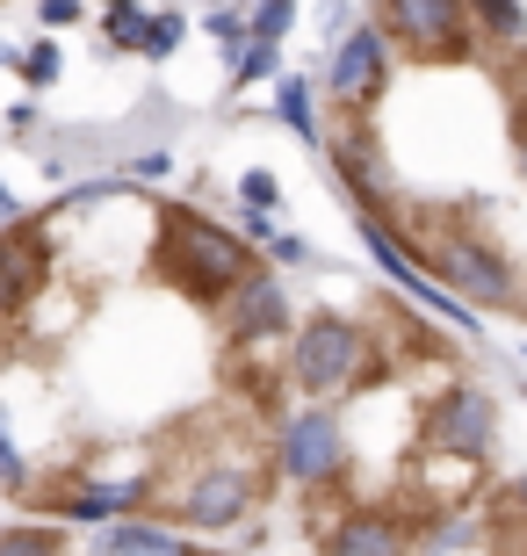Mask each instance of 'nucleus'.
Returning <instances> with one entry per match:
<instances>
[{
	"instance_id": "nucleus-11",
	"label": "nucleus",
	"mask_w": 527,
	"mask_h": 556,
	"mask_svg": "<svg viewBox=\"0 0 527 556\" xmlns=\"http://www.w3.org/2000/svg\"><path fill=\"white\" fill-rule=\"evenodd\" d=\"M145 484H109V477H59V484H29V506L51 520H80V528H109V520H123L130 506H138Z\"/></svg>"
},
{
	"instance_id": "nucleus-12",
	"label": "nucleus",
	"mask_w": 527,
	"mask_h": 556,
	"mask_svg": "<svg viewBox=\"0 0 527 556\" xmlns=\"http://www.w3.org/2000/svg\"><path fill=\"white\" fill-rule=\"evenodd\" d=\"M419 549V528L390 506H354V514L325 535V556H412Z\"/></svg>"
},
{
	"instance_id": "nucleus-14",
	"label": "nucleus",
	"mask_w": 527,
	"mask_h": 556,
	"mask_svg": "<svg viewBox=\"0 0 527 556\" xmlns=\"http://www.w3.org/2000/svg\"><path fill=\"white\" fill-rule=\"evenodd\" d=\"M95 556H196V549H188L166 520H130V514H123V520H109V528H102Z\"/></svg>"
},
{
	"instance_id": "nucleus-15",
	"label": "nucleus",
	"mask_w": 527,
	"mask_h": 556,
	"mask_svg": "<svg viewBox=\"0 0 527 556\" xmlns=\"http://www.w3.org/2000/svg\"><path fill=\"white\" fill-rule=\"evenodd\" d=\"M463 15L485 29L491 43H520L527 37V15H520V0H463Z\"/></svg>"
},
{
	"instance_id": "nucleus-19",
	"label": "nucleus",
	"mask_w": 527,
	"mask_h": 556,
	"mask_svg": "<svg viewBox=\"0 0 527 556\" xmlns=\"http://www.w3.org/2000/svg\"><path fill=\"white\" fill-rule=\"evenodd\" d=\"M239 203L253 210V217H267V210L283 203V188H275V174H261V166H253V174H239Z\"/></svg>"
},
{
	"instance_id": "nucleus-8",
	"label": "nucleus",
	"mask_w": 527,
	"mask_h": 556,
	"mask_svg": "<svg viewBox=\"0 0 527 556\" xmlns=\"http://www.w3.org/2000/svg\"><path fill=\"white\" fill-rule=\"evenodd\" d=\"M325 160H332V174L347 181V195H354V203H368V217H390V210L405 203V174L390 166V152L368 138L362 124L325 130Z\"/></svg>"
},
{
	"instance_id": "nucleus-10",
	"label": "nucleus",
	"mask_w": 527,
	"mask_h": 556,
	"mask_svg": "<svg viewBox=\"0 0 527 556\" xmlns=\"http://www.w3.org/2000/svg\"><path fill=\"white\" fill-rule=\"evenodd\" d=\"M384 80H390V37L376 22L347 29V37L332 43V65H325V94H332L347 116H362V109L384 94Z\"/></svg>"
},
{
	"instance_id": "nucleus-21",
	"label": "nucleus",
	"mask_w": 527,
	"mask_h": 556,
	"mask_svg": "<svg viewBox=\"0 0 527 556\" xmlns=\"http://www.w3.org/2000/svg\"><path fill=\"white\" fill-rule=\"evenodd\" d=\"M22 80H29V87L59 80V43H37V51H29V59H22Z\"/></svg>"
},
{
	"instance_id": "nucleus-1",
	"label": "nucleus",
	"mask_w": 527,
	"mask_h": 556,
	"mask_svg": "<svg viewBox=\"0 0 527 556\" xmlns=\"http://www.w3.org/2000/svg\"><path fill=\"white\" fill-rule=\"evenodd\" d=\"M166 261H174V282L196 296V304H224L246 275L261 268V253L246 247L231 225L203 217V210H166Z\"/></svg>"
},
{
	"instance_id": "nucleus-16",
	"label": "nucleus",
	"mask_w": 527,
	"mask_h": 556,
	"mask_svg": "<svg viewBox=\"0 0 527 556\" xmlns=\"http://www.w3.org/2000/svg\"><path fill=\"white\" fill-rule=\"evenodd\" d=\"M275 116H283L297 138H325V130H318V87H311V80H283V87H275Z\"/></svg>"
},
{
	"instance_id": "nucleus-28",
	"label": "nucleus",
	"mask_w": 527,
	"mask_h": 556,
	"mask_svg": "<svg viewBox=\"0 0 527 556\" xmlns=\"http://www.w3.org/2000/svg\"><path fill=\"white\" fill-rule=\"evenodd\" d=\"M116 8H130V0H116Z\"/></svg>"
},
{
	"instance_id": "nucleus-24",
	"label": "nucleus",
	"mask_w": 527,
	"mask_h": 556,
	"mask_svg": "<svg viewBox=\"0 0 527 556\" xmlns=\"http://www.w3.org/2000/svg\"><path fill=\"white\" fill-rule=\"evenodd\" d=\"M43 22H80V0H43Z\"/></svg>"
},
{
	"instance_id": "nucleus-25",
	"label": "nucleus",
	"mask_w": 527,
	"mask_h": 556,
	"mask_svg": "<svg viewBox=\"0 0 527 556\" xmlns=\"http://www.w3.org/2000/svg\"><path fill=\"white\" fill-rule=\"evenodd\" d=\"M499 498H506L513 514H520V520H527V477H520V484H506V492H499Z\"/></svg>"
},
{
	"instance_id": "nucleus-6",
	"label": "nucleus",
	"mask_w": 527,
	"mask_h": 556,
	"mask_svg": "<svg viewBox=\"0 0 527 556\" xmlns=\"http://www.w3.org/2000/svg\"><path fill=\"white\" fill-rule=\"evenodd\" d=\"M347 463H354V448H347V433H340L332 413H297V419H283V433H275V470H283L289 484H304V492L340 484Z\"/></svg>"
},
{
	"instance_id": "nucleus-13",
	"label": "nucleus",
	"mask_w": 527,
	"mask_h": 556,
	"mask_svg": "<svg viewBox=\"0 0 527 556\" xmlns=\"http://www.w3.org/2000/svg\"><path fill=\"white\" fill-rule=\"evenodd\" d=\"M224 304H231V332H239L246 348H253V340H289V332H297V311H289V289L275 282L267 268H253V275H246L239 289H231V296H224Z\"/></svg>"
},
{
	"instance_id": "nucleus-5",
	"label": "nucleus",
	"mask_w": 527,
	"mask_h": 556,
	"mask_svg": "<svg viewBox=\"0 0 527 556\" xmlns=\"http://www.w3.org/2000/svg\"><path fill=\"white\" fill-rule=\"evenodd\" d=\"M376 29L390 37V51H412V59H463L469 51L463 0H376Z\"/></svg>"
},
{
	"instance_id": "nucleus-20",
	"label": "nucleus",
	"mask_w": 527,
	"mask_h": 556,
	"mask_svg": "<svg viewBox=\"0 0 527 556\" xmlns=\"http://www.w3.org/2000/svg\"><path fill=\"white\" fill-rule=\"evenodd\" d=\"M181 43V15H160V22H145V37H138V51H152V59H166Z\"/></svg>"
},
{
	"instance_id": "nucleus-23",
	"label": "nucleus",
	"mask_w": 527,
	"mask_h": 556,
	"mask_svg": "<svg viewBox=\"0 0 527 556\" xmlns=\"http://www.w3.org/2000/svg\"><path fill=\"white\" fill-rule=\"evenodd\" d=\"M261 73H275V43H253V51H239V80H261Z\"/></svg>"
},
{
	"instance_id": "nucleus-26",
	"label": "nucleus",
	"mask_w": 527,
	"mask_h": 556,
	"mask_svg": "<svg viewBox=\"0 0 527 556\" xmlns=\"http://www.w3.org/2000/svg\"><path fill=\"white\" fill-rule=\"evenodd\" d=\"M8 210H15V203H8V188H0V217H8Z\"/></svg>"
},
{
	"instance_id": "nucleus-9",
	"label": "nucleus",
	"mask_w": 527,
	"mask_h": 556,
	"mask_svg": "<svg viewBox=\"0 0 527 556\" xmlns=\"http://www.w3.org/2000/svg\"><path fill=\"white\" fill-rule=\"evenodd\" d=\"M51 261H59L51 253V217H15V225L0 231V332L43 296Z\"/></svg>"
},
{
	"instance_id": "nucleus-7",
	"label": "nucleus",
	"mask_w": 527,
	"mask_h": 556,
	"mask_svg": "<svg viewBox=\"0 0 527 556\" xmlns=\"http://www.w3.org/2000/svg\"><path fill=\"white\" fill-rule=\"evenodd\" d=\"M419 433H426V448L448 455V463H485L491 433H499V413H491V397L477 383H448L419 413Z\"/></svg>"
},
{
	"instance_id": "nucleus-27",
	"label": "nucleus",
	"mask_w": 527,
	"mask_h": 556,
	"mask_svg": "<svg viewBox=\"0 0 527 556\" xmlns=\"http://www.w3.org/2000/svg\"><path fill=\"white\" fill-rule=\"evenodd\" d=\"M196 556H224V549H196Z\"/></svg>"
},
{
	"instance_id": "nucleus-3",
	"label": "nucleus",
	"mask_w": 527,
	"mask_h": 556,
	"mask_svg": "<svg viewBox=\"0 0 527 556\" xmlns=\"http://www.w3.org/2000/svg\"><path fill=\"white\" fill-rule=\"evenodd\" d=\"M426 275H434V282H441L455 304H477V311H513V304H520V268H513L499 247L469 239L463 225L434 239V253H426Z\"/></svg>"
},
{
	"instance_id": "nucleus-2",
	"label": "nucleus",
	"mask_w": 527,
	"mask_h": 556,
	"mask_svg": "<svg viewBox=\"0 0 527 556\" xmlns=\"http://www.w3.org/2000/svg\"><path fill=\"white\" fill-rule=\"evenodd\" d=\"M376 369V348L354 318H304L289 332V383L311 397H340Z\"/></svg>"
},
{
	"instance_id": "nucleus-17",
	"label": "nucleus",
	"mask_w": 527,
	"mask_h": 556,
	"mask_svg": "<svg viewBox=\"0 0 527 556\" xmlns=\"http://www.w3.org/2000/svg\"><path fill=\"white\" fill-rule=\"evenodd\" d=\"M0 556H65V535L59 528H8V535H0Z\"/></svg>"
},
{
	"instance_id": "nucleus-18",
	"label": "nucleus",
	"mask_w": 527,
	"mask_h": 556,
	"mask_svg": "<svg viewBox=\"0 0 527 556\" xmlns=\"http://www.w3.org/2000/svg\"><path fill=\"white\" fill-rule=\"evenodd\" d=\"M289 22H297V0H261L253 8V43H283Z\"/></svg>"
},
{
	"instance_id": "nucleus-22",
	"label": "nucleus",
	"mask_w": 527,
	"mask_h": 556,
	"mask_svg": "<svg viewBox=\"0 0 527 556\" xmlns=\"http://www.w3.org/2000/svg\"><path fill=\"white\" fill-rule=\"evenodd\" d=\"M138 37H145V15H138V0H130V8L109 15V43H138Z\"/></svg>"
},
{
	"instance_id": "nucleus-4",
	"label": "nucleus",
	"mask_w": 527,
	"mask_h": 556,
	"mask_svg": "<svg viewBox=\"0 0 527 556\" xmlns=\"http://www.w3.org/2000/svg\"><path fill=\"white\" fill-rule=\"evenodd\" d=\"M174 514H181V528H196V535H224V528H239V520L253 514V470H246V455H231V448L203 455V463L181 477Z\"/></svg>"
}]
</instances>
